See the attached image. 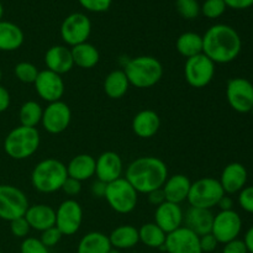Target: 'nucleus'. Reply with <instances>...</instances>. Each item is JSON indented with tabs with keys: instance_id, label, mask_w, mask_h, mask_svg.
<instances>
[{
	"instance_id": "1",
	"label": "nucleus",
	"mask_w": 253,
	"mask_h": 253,
	"mask_svg": "<svg viewBox=\"0 0 253 253\" xmlns=\"http://www.w3.org/2000/svg\"><path fill=\"white\" fill-rule=\"evenodd\" d=\"M241 37L229 25H214L203 36V53L215 64H226L235 61L241 53Z\"/></svg>"
},
{
	"instance_id": "2",
	"label": "nucleus",
	"mask_w": 253,
	"mask_h": 253,
	"mask_svg": "<svg viewBox=\"0 0 253 253\" xmlns=\"http://www.w3.org/2000/svg\"><path fill=\"white\" fill-rule=\"evenodd\" d=\"M126 180L141 194L161 189L168 178L167 165L153 156L136 158L126 168Z\"/></svg>"
},
{
	"instance_id": "3",
	"label": "nucleus",
	"mask_w": 253,
	"mask_h": 253,
	"mask_svg": "<svg viewBox=\"0 0 253 253\" xmlns=\"http://www.w3.org/2000/svg\"><path fill=\"white\" fill-rule=\"evenodd\" d=\"M130 85L138 89L152 88L163 77V66L152 56H138L126 62L123 69Z\"/></svg>"
},
{
	"instance_id": "4",
	"label": "nucleus",
	"mask_w": 253,
	"mask_h": 253,
	"mask_svg": "<svg viewBox=\"0 0 253 253\" xmlns=\"http://www.w3.org/2000/svg\"><path fill=\"white\" fill-rule=\"evenodd\" d=\"M67 178V166L56 158H47L37 163L32 169L31 184L37 192L51 194L62 189Z\"/></svg>"
},
{
	"instance_id": "5",
	"label": "nucleus",
	"mask_w": 253,
	"mask_h": 253,
	"mask_svg": "<svg viewBox=\"0 0 253 253\" xmlns=\"http://www.w3.org/2000/svg\"><path fill=\"white\" fill-rule=\"evenodd\" d=\"M40 141L41 137L36 127L20 125L6 135L4 140V151L12 160H26L39 150Z\"/></svg>"
},
{
	"instance_id": "6",
	"label": "nucleus",
	"mask_w": 253,
	"mask_h": 253,
	"mask_svg": "<svg viewBox=\"0 0 253 253\" xmlns=\"http://www.w3.org/2000/svg\"><path fill=\"white\" fill-rule=\"evenodd\" d=\"M225 195L219 179L204 177L192 183L187 202L190 207L211 210Z\"/></svg>"
},
{
	"instance_id": "7",
	"label": "nucleus",
	"mask_w": 253,
	"mask_h": 253,
	"mask_svg": "<svg viewBox=\"0 0 253 253\" xmlns=\"http://www.w3.org/2000/svg\"><path fill=\"white\" fill-rule=\"evenodd\" d=\"M109 207L119 214H130L138 202V193L124 177L106 185L105 197Z\"/></svg>"
},
{
	"instance_id": "8",
	"label": "nucleus",
	"mask_w": 253,
	"mask_h": 253,
	"mask_svg": "<svg viewBox=\"0 0 253 253\" xmlns=\"http://www.w3.org/2000/svg\"><path fill=\"white\" fill-rule=\"evenodd\" d=\"M29 207V199L21 189L10 184H0V219L10 222L25 216Z\"/></svg>"
},
{
	"instance_id": "9",
	"label": "nucleus",
	"mask_w": 253,
	"mask_h": 253,
	"mask_svg": "<svg viewBox=\"0 0 253 253\" xmlns=\"http://www.w3.org/2000/svg\"><path fill=\"white\" fill-rule=\"evenodd\" d=\"M185 81L193 88H205L215 76V63L204 53L190 57L185 61Z\"/></svg>"
},
{
	"instance_id": "10",
	"label": "nucleus",
	"mask_w": 253,
	"mask_h": 253,
	"mask_svg": "<svg viewBox=\"0 0 253 253\" xmlns=\"http://www.w3.org/2000/svg\"><path fill=\"white\" fill-rule=\"evenodd\" d=\"M226 99L229 105L240 114L251 113L253 108V84L249 79L236 77L227 82Z\"/></svg>"
},
{
	"instance_id": "11",
	"label": "nucleus",
	"mask_w": 253,
	"mask_h": 253,
	"mask_svg": "<svg viewBox=\"0 0 253 253\" xmlns=\"http://www.w3.org/2000/svg\"><path fill=\"white\" fill-rule=\"evenodd\" d=\"M91 32V22L86 15L73 12L63 20L61 25V37L68 46L74 47L86 42Z\"/></svg>"
},
{
	"instance_id": "12",
	"label": "nucleus",
	"mask_w": 253,
	"mask_h": 253,
	"mask_svg": "<svg viewBox=\"0 0 253 253\" xmlns=\"http://www.w3.org/2000/svg\"><path fill=\"white\" fill-rule=\"evenodd\" d=\"M83 222L82 205L74 199H67L56 210V227L63 236H73Z\"/></svg>"
},
{
	"instance_id": "13",
	"label": "nucleus",
	"mask_w": 253,
	"mask_h": 253,
	"mask_svg": "<svg viewBox=\"0 0 253 253\" xmlns=\"http://www.w3.org/2000/svg\"><path fill=\"white\" fill-rule=\"evenodd\" d=\"M242 230L241 216L232 210L220 211L214 216L211 234L219 244H227L232 240L239 239V235Z\"/></svg>"
},
{
	"instance_id": "14",
	"label": "nucleus",
	"mask_w": 253,
	"mask_h": 253,
	"mask_svg": "<svg viewBox=\"0 0 253 253\" xmlns=\"http://www.w3.org/2000/svg\"><path fill=\"white\" fill-rule=\"evenodd\" d=\"M72 120V111L64 101L48 103L42 113L41 124L44 130L52 135H58L68 128Z\"/></svg>"
},
{
	"instance_id": "15",
	"label": "nucleus",
	"mask_w": 253,
	"mask_h": 253,
	"mask_svg": "<svg viewBox=\"0 0 253 253\" xmlns=\"http://www.w3.org/2000/svg\"><path fill=\"white\" fill-rule=\"evenodd\" d=\"M34 85L40 98L47 103L61 100L64 94V81L62 76L48 69L40 71Z\"/></svg>"
},
{
	"instance_id": "16",
	"label": "nucleus",
	"mask_w": 253,
	"mask_h": 253,
	"mask_svg": "<svg viewBox=\"0 0 253 253\" xmlns=\"http://www.w3.org/2000/svg\"><path fill=\"white\" fill-rule=\"evenodd\" d=\"M165 251L168 253H203L200 249V237L188 227L182 226L167 234Z\"/></svg>"
},
{
	"instance_id": "17",
	"label": "nucleus",
	"mask_w": 253,
	"mask_h": 253,
	"mask_svg": "<svg viewBox=\"0 0 253 253\" xmlns=\"http://www.w3.org/2000/svg\"><path fill=\"white\" fill-rule=\"evenodd\" d=\"M183 222H184V211L179 204L165 202L156 208L155 224L160 226L166 234H170L182 227Z\"/></svg>"
},
{
	"instance_id": "18",
	"label": "nucleus",
	"mask_w": 253,
	"mask_h": 253,
	"mask_svg": "<svg viewBox=\"0 0 253 253\" xmlns=\"http://www.w3.org/2000/svg\"><path fill=\"white\" fill-rule=\"evenodd\" d=\"M95 175L101 182L109 183L119 179L123 175L124 165L120 156L113 151H106L96 158Z\"/></svg>"
},
{
	"instance_id": "19",
	"label": "nucleus",
	"mask_w": 253,
	"mask_h": 253,
	"mask_svg": "<svg viewBox=\"0 0 253 253\" xmlns=\"http://www.w3.org/2000/svg\"><path fill=\"white\" fill-rule=\"evenodd\" d=\"M247 178L249 173L246 167L242 163L232 162L222 169L219 182L225 194H236L246 187Z\"/></svg>"
},
{
	"instance_id": "20",
	"label": "nucleus",
	"mask_w": 253,
	"mask_h": 253,
	"mask_svg": "<svg viewBox=\"0 0 253 253\" xmlns=\"http://www.w3.org/2000/svg\"><path fill=\"white\" fill-rule=\"evenodd\" d=\"M44 64L48 71L54 72L59 76L68 73L74 67L71 48L63 46V44L52 46L51 48L47 49L46 54H44Z\"/></svg>"
},
{
	"instance_id": "21",
	"label": "nucleus",
	"mask_w": 253,
	"mask_h": 253,
	"mask_svg": "<svg viewBox=\"0 0 253 253\" xmlns=\"http://www.w3.org/2000/svg\"><path fill=\"white\" fill-rule=\"evenodd\" d=\"M30 227L36 231H44L56 226V210L47 204L30 205L25 214Z\"/></svg>"
},
{
	"instance_id": "22",
	"label": "nucleus",
	"mask_w": 253,
	"mask_h": 253,
	"mask_svg": "<svg viewBox=\"0 0 253 253\" xmlns=\"http://www.w3.org/2000/svg\"><path fill=\"white\" fill-rule=\"evenodd\" d=\"M214 216L211 210L190 207L184 214V226L192 230L199 237L204 236L211 232Z\"/></svg>"
},
{
	"instance_id": "23",
	"label": "nucleus",
	"mask_w": 253,
	"mask_h": 253,
	"mask_svg": "<svg viewBox=\"0 0 253 253\" xmlns=\"http://www.w3.org/2000/svg\"><path fill=\"white\" fill-rule=\"evenodd\" d=\"M190 185H192V182L184 174H173L168 177L162 187L166 202L180 205L188 199Z\"/></svg>"
},
{
	"instance_id": "24",
	"label": "nucleus",
	"mask_w": 253,
	"mask_h": 253,
	"mask_svg": "<svg viewBox=\"0 0 253 253\" xmlns=\"http://www.w3.org/2000/svg\"><path fill=\"white\" fill-rule=\"evenodd\" d=\"M132 131L141 138H151L161 127V119L156 111L146 109L136 114L132 119Z\"/></svg>"
},
{
	"instance_id": "25",
	"label": "nucleus",
	"mask_w": 253,
	"mask_h": 253,
	"mask_svg": "<svg viewBox=\"0 0 253 253\" xmlns=\"http://www.w3.org/2000/svg\"><path fill=\"white\" fill-rule=\"evenodd\" d=\"M95 158L86 153L74 156L67 166L68 177L79 180V182L90 179L91 177L95 175Z\"/></svg>"
},
{
	"instance_id": "26",
	"label": "nucleus",
	"mask_w": 253,
	"mask_h": 253,
	"mask_svg": "<svg viewBox=\"0 0 253 253\" xmlns=\"http://www.w3.org/2000/svg\"><path fill=\"white\" fill-rule=\"evenodd\" d=\"M24 40V32L16 24L4 20L0 21V51H16L22 46Z\"/></svg>"
},
{
	"instance_id": "27",
	"label": "nucleus",
	"mask_w": 253,
	"mask_h": 253,
	"mask_svg": "<svg viewBox=\"0 0 253 253\" xmlns=\"http://www.w3.org/2000/svg\"><path fill=\"white\" fill-rule=\"evenodd\" d=\"M109 240L113 249L128 250L135 247L140 242L138 229L132 225H120L111 231Z\"/></svg>"
},
{
	"instance_id": "28",
	"label": "nucleus",
	"mask_w": 253,
	"mask_h": 253,
	"mask_svg": "<svg viewBox=\"0 0 253 253\" xmlns=\"http://www.w3.org/2000/svg\"><path fill=\"white\" fill-rule=\"evenodd\" d=\"M111 244L109 236L99 231H91L84 235L77 247V253H109Z\"/></svg>"
},
{
	"instance_id": "29",
	"label": "nucleus",
	"mask_w": 253,
	"mask_h": 253,
	"mask_svg": "<svg viewBox=\"0 0 253 253\" xmlns=\"http://www.w3.org/2000/svg\"><path fill=\"white\" fill-rule=\"evenodd\" d=\"M71 51L74 66L79 67L82 69L94 68L99 63V59H100L98 48L94 44L88 43V42L72 47Z\"/></svg>"
},
{
	"instance_id": "30",
	"label": "nucleus",
	"mask_w": 253,
	"mask_h": 253,
	"mask_svg": "<svg viewBox=\"0 0 253 253\" xmlns=\"http://www.w3.org/2000/svg\"><path fill=\"white\" fill-rule=\"evenodd\" d=\"M128 79L123 69H115L105 77L104 91L110 99H121L128 90Z\"/></svg>"
},
{
	"instance_id": "31",
	"label": "nucleus",
	"mask_w": 253,
	"mask_h": 253,
	"mask_svg": "<svg viewBox=\"0 0 253 253\" xmlns=\"http://www.w3.org/2000/svg\"><path fill=\"white\" fill-rule=\"evenodd\" d=\"M138 237H140V242H142L143 245H146L150 249L165 250L167 234L160 226H157L155 222L143 224L138 229Z\"/></svg>"
},
{
	"instance_id": "32",
	"label": "nucleus",
	"mask_w": 253,
	"mask_h": 253,
	"mask_svg": "<svg viewBox=\"0 0 253 253\" xmlns=\"http://www.w3.org/2000/svg\"><path fill=\"white\" fill-rule=\"evenodd\" d=\"M175 48L187 59L203 53V36L195 32H184L177 39Z\"/></svg>"
},
{
	"instance_id": "33",
	"label": "nucleus",
	"mask_w": 253,
	"mask_h": 253,
	"mask_svg": "<svg viewBox=\"0 0 253 253\" xmlns=\"http://www.w3.org/2000/svg\"><path fill=\"white\" fill-rule=\"evenodd\" d=\"M42 113H43V109L37 101H26L20 108V124H21V126H26V127H36L39 124H41Z\"/></svg>"
},
{
	"instance_id": "34",
	"label": "nucleus",
	"mask_w": 253,
	"mask_h": 253,
	"mask_svg": "<svg viewBox=\"0 0 253 253\" xmlns=\"http://www.w3.org/2000/svg\"><path fill=\"white\" fill-rule=\"evenodd\" d=\"M15 77L19 79L20 82L25 84H34L36 81L37 76H39L40 71L35 64L30 63V62H20L15 66L14 68Z\"/></svg>"
},
{
	"instance_id": "35",
	"label": "nucleus",
	"mask_w": 253,
	"mask_h": 253,
	"mask_svg": "<svg viewBox=\"0 0 253 253\" xmlns=\"http://www.w3.org/2000/svg\"><path fill=\"white\" fill-rule=\"evenodd\" d=\"M177 11L183 19L194 20L200 14V5L198 0H175Z\"/></svg>"
},
{
	"instance_id": "36",
	"label": "nucleus",
	"mask_w": 253,
	"mask_h": 253,
	"mask_svg": "<svg viewBox=\"0 0 253 253\" xmlns=\"http://www.w3.org/2000/svg\"><path fill=\"white\" fill-rule=\"evenodd\" d=\"M226 7L224 0H205L200 11L208 19H217L224 14Z\"/></svg>"
},
{
	"instance_id": "37",
	"label": "nucleus",
	"mask_w": 253,
	"mask_h": 253,
	"mask_svg": "<svg viewBox=\"0 0 253 253\" xmlns=\"http://www.w3.org/2000/svg\"><path fill=\"white\" fill-rule=\"evenodd\" d=\"M20 253H49L48 249L36 237H26L22 240Z\"/></svg>"
},
{
	"instance_id": "38",
	"label": "nucleus",
	"mask_w": 253,
	"mask_h": 253,
	"mask_svg": "<svg viewBox=\"0 0 253 253\" xmlns=\"http://www.w3.org/2000/svg\"><path fill=\"white\" fill-rule=\"evenodd\" d=\"M30 230H31V227H30L25 216L10 221V231L17 239H26L27 235L30 234Z\"/></svg>"
},
{
	"instance_id": "39",
	"label": "nucleus",
	"mask_w": 253,
	"mask_h": 253,
	"mask_svg": "<svg viewBox=\"0 0 253 253\" xmlns=\"http://www.w3.org/2000/svg\"><path fill=\"white\" fill-rule=\"evenodd\" d=\"M62 237H63V235L61 234V231L56 226H53L51 229H47L44 231H42L41 239L40 240H41V242L47 249H49V247H54L57 244H59Z\"/></svg>"
},
{
	"instance_id": "40",
	"label": "nucleus",
	"mask_w": 253,
	"mask_h": 253,
	"mask_svg": "<svg viewBox=\"0 0 253 253\" xmlns=\"http://www.w3.org/2000/svg\"><path fill=\"white\" fill-rule=\"evenodd\" d=\"M79 4L91 12H104L109 10L113 0H78Z\"/></svg>"
},
{
	"instance_id": "41",
	"label": "nucleus",
	"mask_w": 253,
	"mask_h": 253,
	"mask_svg": "<svg viewBox=\"0 0 253 253\" xmlns=\"http://www.w3.org/2000/svg\"><path fill=\"white\" fill-rule=\"evenodd\" d=\"M239 204L246 212L253 214V185L245 187L239 194Z\"/></svg>"
},
{
	"instance_id": "42",
	"label": "nucleus",
	"mask_w": 253,
	"mask_h": 253,
	"mask_svg": "<svg viewBox=\"0 0 253 253\" xmlns=\"http://www.w3.org/2000/svg\"><path fill=\"white\" fill-rule=\"evenodd\" d=\"M61 190H63L64 194L69 195V197H76V195H78L79 193H81L82 182H79V180L73 179V178L68 177L66 179V182L63 183V185H62Z\"/></svg>"
},
{
	"instance_id": "43",
	"label": "nucleus",
	"mask_w": 253,
	"mask_h": 253,
	"mask_svg": "<svg viewBox=\"0 0 253 253\" xmlns=\"http://www.w3.org/2000/svg\"><path fill=\"white\" fill-rule=\"evenodd\" d=\"M217 245H219V242H217V240L215 239V236L211 232L204 235V236H200V249H202L203 253H210L215 251Z\"/></svg>"
},
{
	"instance_id": "44",
	"label": "nucleus",
	"mask_w": 253,
	"mask_h": 253,
	"mask_svg": "<svg viewBox=\"0 0 253 253\" xmlns=\"http://www.w3.org/2000/svg\"><path fill=\"white\" fill-rule=\"evenodd\" d=\"M222 253H249V251H247L244 240L236 239L224 245Z\"/></svg>"
},
{
	"instance_id": "45",
	"label": "nucleus",
	"mask_w": 253,
	"mask_h": 253,
	"mask_svg": "<svg viewBox=\"0 0 253 253\" xmlns=\"http://www.w3.org/2000/svg\"><path fill=\"white\" fill-rule=\"evenodd\" d=\"M148 202H150V204L155 205L156 208L160 207L161 204H163V203L166 202V197H165V193H163L162 188L161 189H157V190H153V192L148 193Z\"/></svg>"
},
{
	"instance_id": "46",
	"label": "nucleus",
	"mask_w": 253,
	"mask_h": 253,
	"mask_svg": "<svg viewBox=\"0 0 253 253\" xmlns=\"http://www.w3.org/2000/svg\"><path fill=\"white\" fill-rule=\"evenodd\" d=\"M226 6L235 10L249 9L253 5V0H224Z\"/></svg>"
},
{
	"instance_id": "47",
	"label": "nucleus",
	"mask_w": 253,
	"mask_h": 253,
	"mask_svg": "<svg viewBox=\"0 0 253 253\" xmlns=\"http://www.w3.org/2000/svg\"><path fill=\"white\" fill-rule=\"evenodd\" d=\"M10 101H11V98H10L9 90L0 84V113H4L9 109Z\"/></svg>"
},
{
	"instance_id": "48",
	"label": "nucleus",
	"mask_w": 253,
	"mask_h": 253,
	"mask_svg": "<svg viewBox=\"0 0 253 253\" xmlns=\"http://www.w3.org/2000/svg\"><path fill=\"white\" fill-rule=\"evenodd\" d=\"M106 183L101 182V180L96 179L95 182L91 184V194L94 195L95 198H104L105 197V192H106Z\"/></svg>"
},
{
	"instance_id": "49",
	"label": "nucleus",
	"mask_w": 253,
	"mask_h": 253,
	"mask_svg": "<svg viewBox=\"0 0 253 253\" xmlns=\"http://www.w3.org/2000/svg\"><path fill=\"white\" fill-rule=\"evenodd\" d=\"M217 207L220 208V210H221V211L232 210V207H234V200L231 199V197H229L227 194H225L224 197L220 199V202L217 203Z\"/></svg>"
},
{
	"instance_id": "50",
	"label": "nucleus",
	"mask_w": 253,
	"mask_h": 253,
	"mask_svg": "<svg viewBox=\"0 0 253 253\" xmlns=\"http://www.w3.org/2000/svg\"><path fill=\"white\" fill-rule=\"evenodd\" d=\"M244 242L245 245H246L249 253H253V226L247 230L246 235H245Z\"/></svg>"
},
{
	"instance_id": "51",
	"label": "nucleus",
	"mask_w": 253,
	"mask_h": 253,
	"mask_svg": "<svg viewBox=\"0 0 253 253\" xmlns=\"http://www.w3.org/2000/svg\"><path fill=\"white\" fill-rule=\"evenodd\" d=\"M2 14H4V7H2V4L0 2V21H1L2 19Z\"/></svg>"
},
{
	"instance_id": "52",
	"label": "nucleus",
	"mask_w": 253,
	"mask_h": 253,
	"mask_svg": "<svg viewBox=\"0 0 253 253\" xmlns=\"http://www.w3.org/2000/svg\"><path fill=\"white\" fill-rule=\"evenodd\" d=\"M109 253H120V251H119V250L113 249V247H111V250H110V251H109Z\"/></svg>"
},
{
	"instance_id": "53",
	"label": "nucleus",
	"mask_w": 253,
	"mask_h": 253,
	"mask_svg": "<svg viewBox=\"0 0 253 253\" xmlns=\"http://www.w3.org/2000/svg\"><path fill=\"white\" fill-rule=\"evenodd\" d=\"M1 78H2V72H1V68H0V82H1Z\"/></svg>"
},
{
	"instance_id": "54",
	"label": "nucleus",
	"mask_w": 253,
	"mask_h": 253,
	"mask_svg": "<svg viewBox=\"0 0 253 253\" xmlns=\"http://www.w3.org/2000/svg\"><path fill=\"white\" fill-rule=\"evenodd\" d=\"M251 114H252V116H253V108H252V110H251Z\"/></svg>"
},
{
	"instance_id": "55",
	"label": "nucleus",
	"mask_w": 253,
	"mask_h": 253,
	"mask_svg": "<svg viewBox=\"0 0 253 253\" xmlns=\"http://www.w3.org/2000/svg\"><path fill=\"white\" fill-rule=\"evenodd\" d=\"M0 253H2V252H1V251H0Z\"/></svg>"
}]
</instances>
